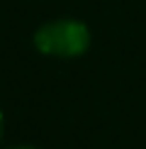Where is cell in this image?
<instances>
[{
	"mask_svg": "<svg viewBox=\"0 0 146 149\" xmlns=\"http://www.w3.org/2000/svg\"><path fill=\"white\" fill-rule=\"evenodd\" d=\"M88 29L81 22L73 20H61V22H49L36 29L34 44L39 52L51 54V56H78L88 49Z\"/></svg>",
	"mask_w": 146,
	"mask_h": 149,
	"instance_id": "1",
	"label": "cell"
},
{
	"mask_svg": "<svg viewBox=\"0 0 146 149\" xmlns=\"http://www.w3.org/2000/svg\"><path fill=\"white\" fill-rule=\"evenodd\" d=\"M0 137H3V115H0Z\"/></svg>",
	"mask_w": 146,
	"mask_h": 149,
	"instance_id": "2",
	"label": "cell"
},
{
	"mask_svg": "<svg viewBox=\"0 0 146 149\" xmlns=\"http://www.w3.org/2000/svg\"><path fill=\"white\" fill-rule=\"evenodd\" d=\"M15 149H34V147H15Z\"/></svg>",
	"mask_w": 146,
	"mask_h": 149,
	"instance_id": "3",
	"label": "cell"
}]
</instances>
